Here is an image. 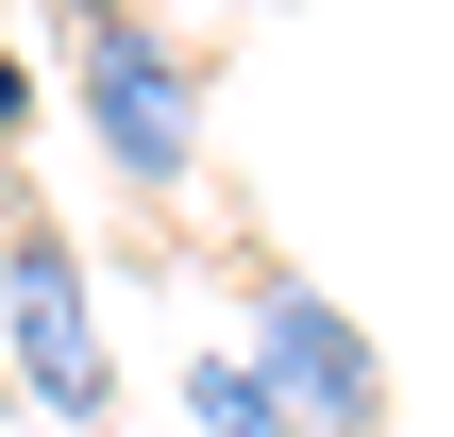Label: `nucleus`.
Listing matches in <instances>:
<instances>
[{
	"mask_svg": "<svg viewBox=\"0 0 454 437\" xmlns=\"http://www.w3.org/2000/svg\"><path fill=\"white\" fill-rule=\"evenodd\" d=\"M17 135H34V67L0 51V152H17Z\"/></svg>",
	"mask_w": 454,
	"mask_h": 437,
	"instance_id": "39448f33",
	"label": "nucleus"
},
{
	"mask_svg": "<svg viewBox=\"0 0 454 437\" xmlns=\"http://www.w3.org/2000/svg\"><path fill=\"white\" fill-rule=\"evenodd\" d=\"M0 354H17V387H34L67 437L118 421V337H101V286H84V253H67L51 219L0 236Z\"/></svg>",
	"mask_w": 454,
	"mask_h": 437,
	"instance_id": "f257e3e1",
	"label": "nucleus"
},
{
	"mask_svg": "<svg viewBox=\"0 0 454 437\" xmlns=\"http://www.w3.org/2000/svg\"><path fill=\"white\" fill-rule=\"evenodd\" d=\"M51 17H67V34H101V17H135V0H51Z\"/></svg>",
	"mask_w": 454,
	"mask_h": 437,
	"instance_id": "423d86ee",
	"label": "nucleus"
},
{
	"mask_svg": "<svg viewBox=\"0 0 454 437\" xmlns=\"http://www.w3.org/2000/svg\"><path fill=\"white\" fill-rule=\"evenodd\" d=\"M253 371H270V404L303 437H387V354H371V320L337 303V286H303V269H253V337H236Z\"/></svg>",
	"mask_w": 454,
	"mask_h": 437,
	"instance_id": "f03ea898",
	"label": "nucleus"
},
{
	"mask_svg": "<svg viewBox=\"0 0 454 437\" xmlns=\"http://www.w3.org/2000/svg\"><path fill=\"white\" fill-rule=\"evenodd\" d=\"M185 421H202V437H303L286 404H270V371H253V354H202V371H185Z\"/></svg>",
	"mask_w": 454,
	"mask_h": 437,
	"instance_id": "20e7f679",
	"label": "nucleus"
},
{
	"mask_svg": "<svg viewBox=\"0 0 454 437\" xmlns=\"http://www.w3.org/2000/svg\"><path fill=\"white\" fill-rule=\"evenodd\" d=\"M67 101H84V135H101V168H118L135 202H168V185L202 168V101H185V51H168V34H135V17L67 34Z\"/></svg>",
	"mask_w": 454,
	"mask_h": 437,
	"instance_id": "7ed1b4c3",
	"label": "nucleus"
}]
</instances>
